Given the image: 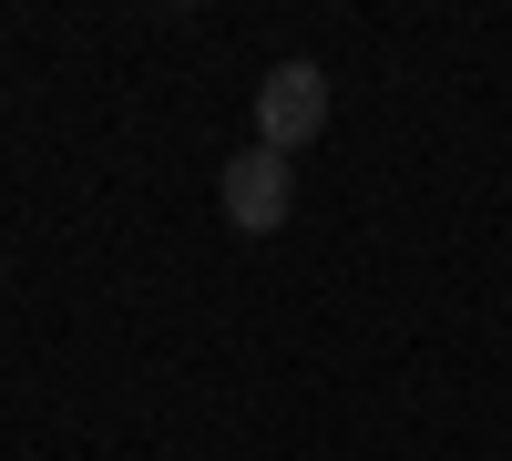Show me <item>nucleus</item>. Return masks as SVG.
<instances>
[{
  "label": "nucleus",
  "mask_w": 512,
  "mask_h": 461,
  "mask_svg": "<svg viewBox=\"0 0 512 461\" xmlns=\"http://www.w3.org/2000/svg\"><path fill=\"white\" fill-rule=\"evenodd\" d=\"M328 134V72L318 62H277L267 82H256V144L267 154H297Z\"/></svg>",
  "instance_id": "1"
},
{
  "label": "nucleus",
  "mask_w": 512,
  "mask_h": 461,
  "mask_svg": "<svg viewBox=\"0 0 512 461\" xmlns=\"http://www.w3.org/2000/svg\"><path fill=\"white\" fill-rule=\"evenodd\" d=\"M287 205H297V185H287V154L246 144V154L226 164V226H236V236H277V226H287Z\"/></svg>",
  "instance_id": "2"
}]
</instances>
